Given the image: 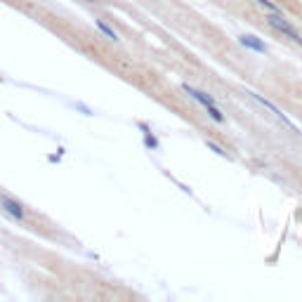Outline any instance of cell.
I'll return each instance as SVG.
<instances>
[{
	"instance_id": "3",
	"label": "cell",
	"mask_w": 302,
	"mask_h": 302,
	"mask_svg": "<svg viewBox=\"0 0 302 302\" xmlns=\"http://www.w3.org/2000/svg\"><path fill=\"white\" fill-rule=\"evenodd\" d=\"M0 210L5 213V215H10L14 222H26V208H24L19 201H14L10 198L7 194H0Z\"/></svg>"
},
{
	"instance_id": "7",
	"label": "cell",
	"mask_w": 302,
	"mask_h": 302,
	"mask_svg": "<svg viewBox=\"0 0 302 302\" xmlns=\"http://www.w3.org/2000/svg\"><path fill=\"white\" fill-rule=\"evenodd\" d=\"M83 2H87V5H95V2H97V0H83Z\"/></svg>"
},
{
	"instance_id": "1",
	"label": "cell",
	"mask_w": 302,
	"mask_h": 302,
	"mask_svg": "<svg viewBox=\"0 0 302 302\" xmlns=\"http://www.w3.org/2000/svg\"><path fill=\"white\" fill-rule=\"evenodd\" d=\"M182 90H184V92H187V95H189L191 99H196V102H198V104H201V107H203L205 111H208V116H210L213 120H217V123H225V116H222V111H220V109L215 107V99L210 97V95H205V92H201V90L191 87L189 83H184Z\"/></svg>"
},
{
	"instance_id": "2",
	"label": "cell",
	"mask_w": 302,
	"mask_h": 302,
	"mask_svg": "<svg viewBox=\"0 0 302 302\" xmlns=\"http://www.w3.org/2000/svg\"><path fill=\"white\" fill-rule=\"evenodd\" d=\"M267 24H269L271 29H276V31H281L283 36H288L291 40H295V43H302V36L298 29H293V24L283 17V14H274V12H269V17H267Z\"/></svg>"
},
{
	"instance_id": "4",
	"label": "cell",
	"mask_w": 302,
	"mask_h": 302,
	"mask_svg": "<svg viewBox=\"0 0 302 302\" xmlns=\"http://www.w3.org/2000/svg\"><path fill=\"white\" fill-rule=\"evenodd\" d=\"M238 40H241V45H246V47L255 50V52H262V54L267 52V45L262 43V40H258L255 36H248V33H246V36H241Z\"/></svg>"
},
{
	"instance_id": "5",
	"label": "cell",
	"mask_w": 302,
	"mask_h": 302,
	"mask_svg": "<svg viewBox=\"0 0 302 302\" xmlns=\"http://www.w3.org/2000/svg\"><path fill=\"white\" fill-rule=\"evenodd\" d=\"M95 26H97L99 31H102L104 36H107L109 40H113V43H118V40H120V36H118L116 31H113V29H111V26H109V24L104 22V19H95Z\"/></svg>"
},
{
	"instance_id": "6",
	"label": "cell",
	"mask_w": 302,
	"mask_h": 302,
	"mask_svg": "<svg viewBox=\"0 0 302 302\" xmlns=\"http://www.w3.org/2000/svg\"><path fill=\"white\" fill-rule=\"evenodd\" d=\"M260 7H264L267 12H274V14H283V12L279 10V5H274V2H269V0H255Z\"/></svg>"
}]
</instances>
